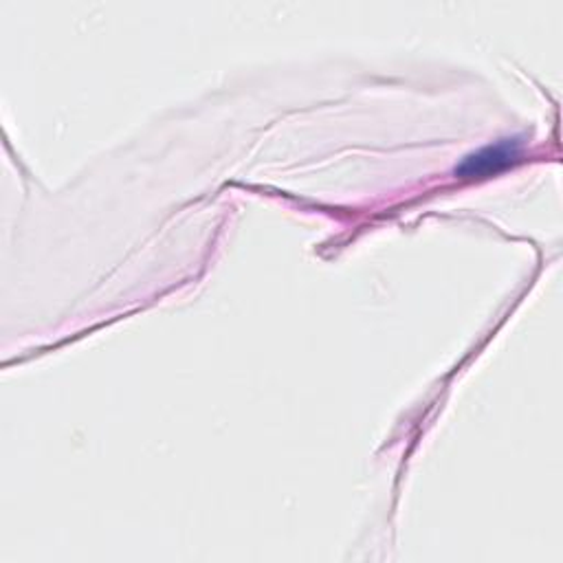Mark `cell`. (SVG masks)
<instances>
[{
  "mask_svg": "<svg viewBox=\"0 0 563 563\" xmlns=\"http://www.w3.org/2000/svg\"><path fill=\"white\" fill-rule=\"evenodd\" d=\"M520 157V146L513 139L500 141L496 146H489L472 157H466L460 167L455 170L458 176L464 178H476V176H489L496 172H502L504 167L513 165Z\"/></svg>",
  "mask_w": 563,
  "mask_h": 563,
  "instance_id": "6da1fadb",
  "label": "cell"
}]
</instances>
